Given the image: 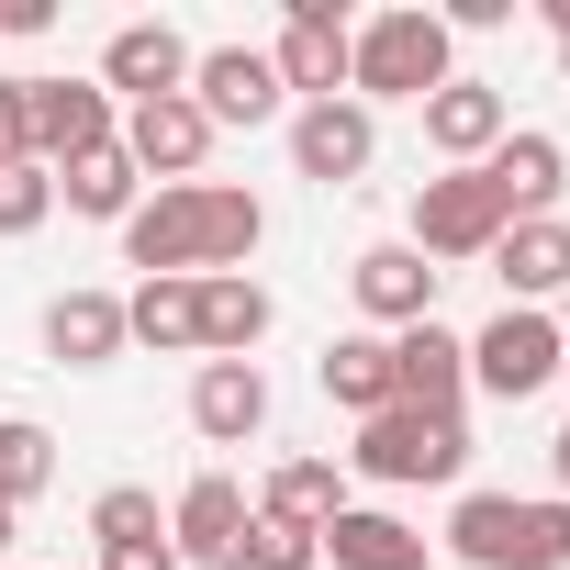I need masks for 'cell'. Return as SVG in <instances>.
Wrapping results in <instances>:
<instances>
[{
  "label": "cell",
  "instance_id": "cell-19",
  "mask_svg": "<svg viewBox=\"0 0 570 570\" xmlns=\"http://www.w3.org/2000/svg\"><path fill=\"white\" fill-rule=\"evenodd\" d=\"M135 336H124V292H57L46 303V358L57 370H112Z\"/></svg>",
  "mask_w": 570,
  "mask_h": 570
},
{
  "label": "cell",
  "instance_id": "cell-16",
  "mask_svg": "<svg viewBox=\"0 0 570 570\" xmlns=\"http://www.w3.org/2000/svg\"><path fill=\"white\" fill-rule=\"evenodd\" d=\"M481 179H492V202H503L514 224H537V213H559V190H570V146L537 135V124H514V135L481 157Z\"/></svg>",
  "mask_w": 570,
  "mask_h": 570
},
{
  "label": "cell",
  "instance_id": "cell-4",
  "mask_svg": "<svg viewBox=\"0 0 570 570\" xmlns=\"http://www.w3.org/2000/svg\"><path fill=\"white\" fill-rule=\"evenodd\" d=\"M90 146H124V101L101 79H23V157L35 168H68Z\"/></svg>",
  "mask_w": 570,
  "mask_h": 570
},
{
  "label": "cell",
  "instance_id": "cell-25",
  "mask_svg": "<svg viewBox=\"0 0 570 570\" xmlns=\"http://www.w3.org/2000/svg\"><path fill=\"white\" fill-rule=\"evenodd\" d=\"M257 514H279V525H314V537H325V525L347 514V470H336V459H279V470L257 481Z\"/></svg>",
  "mask_w": 570,
  "mask_h": 570
},
{
  "label": "cell",
  "instance_id": "cell-10",
  "mask_svg": "<svg viewBox=\"0 0 570 570\" xmlns=\"http://www.w3.org/2000/svg\"><path fill=\"white\" fill-rule=\"evenodd\" d=\"M124 157H135V179H157V190L202 179V157H213V124H202V101H190V90H168V101H135V112H124Z\"/></svg>",
  "mask_w": 570,
  "mask_h": 570
},
{
  "label": "cell",
  "instance_id": "cell-9",
  "mask_svg": "<svg viewBox=\"0 0 570 570\" xmlns=\"http://www.w3.org/2000/svg\"><path fill=\"white\" fill-rule=\"evenodd\" d=\"M370 157H381V112H370V101H303V112H292V168H303L314 190L370 179Z\"/></svg>",
  "mask_w": 570,
  "mask_h": 570
},
{
  "label": "cell",
  "instance_id": "cell-7",
  "mask_svg": "<svg viewBox=\"0 0 570 570\" xmlns=\"http://www.w3.org/2000/svg\"><path fill=\"white\" fill-rule=\"evenodd\" d=\"M347 46H358V23L336 12V0H292V12H279L268 68H279V90H292V112L303 101H347Z\"/></svg>",
  "mask_w": 570,
  "mask_h": 570
},
{
  "label": "cell",
  "instance_id": "cell-12",
  "mask_svg": "<svg viewBox=\"0 0 570 570\" xmlns=\"http://www.w3.org/2000/svg\"><path fill=\"white\" fill-rule=\"evenodd\" d=\"M436 279H448V268H425V257H414V246L392 235V246H358L347 292H358L370 336H403V325H436Z\"/></svg>",
  "mask_w": 570,
  "mask_h": 570
},
{
  "label": "cell",
  "instance_id": "cell-6",
  "mask_svg": "<svg viewBox=\"0 0 570 570\" xmlns=\"http://www.w3.org/2000/svg\"><path fill=\"white\" fill-rule=\"evenodd\" d=\"M559 358H570L559 314H525V303H503V314L470 336V392H492V403H537V392L559 381Z\"/></svg>",
  "mask_w": 570,
  "mask_h": 570
},
{
  "label": "cell",
  "instance_id": "cell-24",
  "mask_svg": "<svg viewBox=\"0 0 570 570\" xmlns=\"http://www.w3.org/2000/svg\"><path fill=\"white\" fill-rule=\"evenodd\" d=\"M57 202H68L79 224H112V235H124V213L146 202V179H135V157H124V146H90V157H68V168H57Z\"/></svg>",
  "mask_w": 570,
  "mask_h": 570
},
{
  "label": "cell",
  "instance_id": "cell-17",
  "mask_svg": "<svg viewBox=\"0 0 570 570\" xmlns=\"http://www.w3.org/2000/svg\"><path fill=\"white\" fill-rule=\"evenodd\" d=\"M392 403H414V414H459V403H470V336H448V325H403V336H392Z\"/></svg>",
  "mask_w": 570,
  "mask_h": 570
},
{
  "label": "cell",
  "instance_id": "cell-27",
  "mask_svg": "<svg viewBox=\"0 0 570 570\" xmlns=\"http://www.w3.org/2000/svg\"><path fill=\"white\" fill-rule=\"evenodd\" d=\"M90 537L101 548H135V537H168V514H157L146 481H112V492H90Z\"/></svg>",
  "mask_w": 570,
  "mask_h": 570
},
{
  "label": "cell",
  "instance_id": "cell-29",
  "mask_svg": "<svg viewBox=\"0 0 570 570\" xmlns=\"http://www.w3.org/2000/svg\"><path fill=\"white\" fill-rule=\"evenodd\" d=\"M46 213H57V168H35V157L0 168V235H35Z\"/></svg>",
  "mask_w": 570,
  "mask_h": 570
},
{
  "label": "cell",
  "instance_id": "cell-3",
  "mask_svg": "<svg viewBox=\"0 0 570 570\" xmlns=\"http://www.w3.org/2000/svg\"><path fill=\"white\" fill-rule=\"evenodd\" d=\"M347 470H358V481H381V492L459 481V470H470V414H414V403H381V414L358 425Z\"/></svg>",
  "mask_w": 570,
  "mask_h": 570
},
{
  "label": "cell",
  "instance_id": "cell-20",
  "mask_svg": "<svg viewBox=\"0 0 570 570\" xmlns=\"http://www.w3.org/2000/svg\"><path fill=\"white\" fill-rule=\"evenodd\" d=\"M314 548H325V570H425V548H436V537H414V525H403V514H381V503H347Z\"/></svg>",
  "mask_w": 570,
  "mask_h": 570
},
{
  "label": "cell",
  "instance_id": "cell-15",
  "mask_svg": "<svg viewBox=\"0 0 570 570\" xmlns=\"http://www.w3.org/2000/svg\"><path fill=\"white\" fill-rule=\"evenodd\" d=\"M503 135H514V101H503V79H448V90L425 101V146H436L448 168H481Z\"/></svg>",
  "mask_w": 570,
  "mask_h": 570
},
{
  "label": "cell",
  "instance_id": "cell-36",
  "mask_svg": "<svg viewBox=\"0 0 570 570\" xmlns=\"http://www.w3.org/2000/svg\"><path fill=\"white\" fill-rule=\"evenodd\" d=\"M559 79H570V46H559Z\"/></svg>",
  "mask_w": 570,
  "mask_h": 570
},
{
  "label": "cell",
  "instance_id": "cell-23",
  "mask_svg": "<svg viewBox=\"0 0 570 570\" xmlns=\"http://www.w3.org/2000/svg\"><path fill=\"white\" fill-rule=\"evenodd\" d=\"M279 325V303L257 292L246 268H224V279H202V358H257V336Z\"/></svg>",
  "mask_w": 570,
  "mask_h": 570
},
{
  "label": "cell",
  "instance_id": "cell-21",
  "mask_svg": "<svg viewBox=\"0 0 570 570\" xmlns=\"http://www.w3.org/2000/svg\"><path fill=\"white\" fill-rule=\"evenodd\" d=\"M124 336L157 358H202V279H135L124 292Z\"/></svg>",
  "mask_w": 570,
  "mask_h": 570
},
{
  "label": "cell",
  "instance_id": "cell-30",
  "mask_svg": "<svg viewBox=\"0 0 570 570\" xmlns=\"http://www.w3.org/2000/svg\"><path fill=\"white\" fill-rule=\"evenodd\" d=\"M101 570H179L168 537H135V548H101Z\"/></svg>",
  "mask_w": 570,
  "mask_h": 570
},
{
  "label": "cell",
  "instance_id": "cell-14",
  "mask_svg": "<svg viewBox=\"0 0 570 570\" xmlns=\"http://www.w3.org/2000/svg\"><path fill=\"white\" fill-rule=\"evenodd\" d=\"M190 436L257 448V436H268V370H257V358H202V370H190Z\"/></svg>",
  "mask_w": 570,
  "mask_h": 570
},
{
  "label": "cell",
  "instance_id": "cell-34",
  "mask_svg": "<svg viewBox=\"0 0 570 570\" xmlns=\"http://www.w3.org/2000/svg\"><path fill=\"white\" fill-rule=\"evenodd\" d=\"M548 314H559V336H570V292H559V303H548Z\"/></svg>",
  "mask_w": 570,
  "mask_h": 570
},
{
  "label": "cell",
  "instance_id": "cell-5",
  "mask_svg": "<svg viewBox=\"0 0 570 570\" xmlns=\"http://www.w3.org/2000/svg\"><path fill=\"white\" fill-rule=\"evenodd\" d=\"M503 224H514V213L492 202V179H481V168H436V179L414 190V235H403V246H414L425 268H448V257H492V246H503Z\"/></svg>",
  "mask_w": 570,
  "mask_h": 570
},
{
  "label": "cell",
  "instance_id": "cell-26",
  "mask_svg": "<svg viewBox=\"0 0 570 570\" xmlns=\"http://www.w3.org/2000/svg\"><path fill=\"white\" fill-rule=\"evenodd\" d=\"M46 481H57V436L35 414H0V514H23Z\"/></svg>",
  "mask_w": 570,
  "mask_h": 570
},
{
  "label": "cell",
  "instance_id": "cell-2",
  "mask_svg": "<svg viewBox=\"0 0 570 570\" xmlns=\"http://www.w3.org/2000/svg\"><path fill=\"white\" fill-rule=\"evenodd\" d=\"M436 548H459V570H570V503L559 492H459V514H448V537Z\"/></svg>",
  "mask_w": 570,
  "mask_h": 570
},
{
  "label": "cell",
  "instance_id": "cell-32",
  "mask_svg": "<svg viewBox=\"0 0 570 570\" xmlns=\"http://www.w3.org/2000/svg\"><path fill=\"white\" fill-rule=\"evenodd\" d=\"M548 481H559V503H570V425L548 436Z\"/></svg>",
  "mask_w": 570,
  "mask_h": 570
},
{
  "label": "cell",
  "instance_id": "cell-22",
  "mask_svg": "<svg viewBox=\"0 0 570 570\" xmlns=\"http://www.w3.org/2000/svg\"><path fill=\"white\" fill-rule=\"evenodd\" d=\"M314 381H325V403H336V414H358V425H370V414L392 403V336H370V325H358V336H325Z\"/></svg>",
  "mask_w": 570,
  "mask_h": 570
},
{
  "label": "cell",
  "instance_id": "cell-13",
  "mask_svg": "<svg viewBox=\"0 0 570 570\" xmlns=\"http://www.w3.org/2000/svg\"><path fill=\"white\" fill-rule=\"evenodd\" d=\"M190 35L179 23H112V46H101V90L135 112V101H168V90H190Z\"/></svg>",
  "mask_w": 570,
  "mask_h": 570
},
{
  "label": "cell",
  "instance_id": "cell-8",
  "mask_svg": "<svg viewBox=\"0 0 570 570\" xmlns=\"http://www.w3.org/2000/svg\"><path fill=\"white\" fill-rule=\"evenodd\" d=\"M190 101H202L213 135H224V124H292V90H279L268 46H202V57H190Z\"/></svg>",
  "mask_w": 570,
  "mask_h": 570
},
{
  "label": "cell",
  "instance_id": "cell-31",
  "mask_svg": "<svg viewBox=\"0 0 570 570\" xmlns=\"http://www.w3.org/2000/svg\"><path fill=\"white\" fill-rule=\"evenodd\" d=\"M0 168H23V79H0Z\"/></svg>",
  "mask_w": 570,
  "mask_h": 570
},
{
  "label": "cell",
  "instance_id": "cell-1",
  "mask_svg": "<svg viewBox=\"0 0 570 570\" xmlns=\"http://www.w3.org/2000/svg\"><path fill=\"white\" fill-rule=\"evenodd\" d=\"M448 79H459V35L425 12V0H392V12H370L358 46H347V101H370V112H381V101H414V112H425Z\"/></svg>",
  "mask_w": 570,
  "mask_h": 570
},
{
  "label": "cell",
  "instance_id": "cell-18",
  "mask_svg": "<svg viewBox=\"0 0 570 570\" xmlns=\"http://www.w3.org/2000/svg\"><path fill=\"white\" fill-rule=\"evenodd\" d=\"M492 279H503V303L548 314V303L570 292V224H559V213H537V224H503V246H492Z\"/></svg>",
  "mask_w": 570,
  "mask_h": 570
},
{
  "label": "cell",
  "instance_id": "cell-33",
  "mask_svg": "<svg viewBox=\"0 0 570 570\" xmlns=\"http://www.w3.org/2000/svg\"><path fill=\"white\" fill-rule=\"evenodd\" d=\"M12 548H23V514H0V559H12Z\"/></svg>",
  "mask_w": 570,
  "mask_h": 570
},
{
  "label": "cell",
  "instance_id": "cell-11",
  "mask_svg": "<svg viewBox=\"0 0 570 570\" xmlns=\"http://www.w3.org/2000/svg\"><path fill=\"white\" fill-rule=\"evenodd\" d=\"M246 481H224V470H202L179 503H168V548H179V570H235L246 559Z\"/></svg>",
  "mask_w": 570,
  "mask_h": 570
},
{
  "label": "cell",
  "instance_id": "cell-28",
  "mask_svg": "<svg viewBox=\"0 0 570 570\" xmlns=\"http://www.w3.org/2000/svg\"><path fill=\"white\" fill-rule=\"evenodd\" d=\"M235 570H325L314 525H279V514H246V559Z\"/></svg>",
  "mask_w": 570,
  "mask_h": 570
},
{
  "label": "cell",
  "instance_id": "cell-35",
  "mask_svg": "<svg viewBox=\"0 0 570 570\" xmlns=\"http://www.w3.org/2000/svg\"><path fill=\"white\" fill-rule=\"evenodd\" d=\"M559 392H570V358H559Z\"/></svg>",
  "mask_w": 570,
  "mask_h": 570
}]
</instances>
